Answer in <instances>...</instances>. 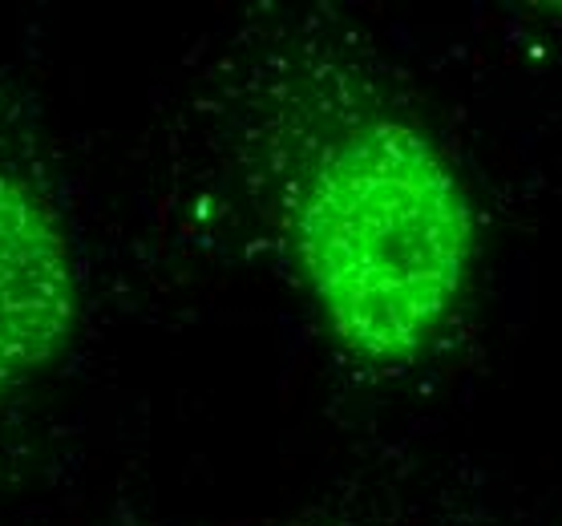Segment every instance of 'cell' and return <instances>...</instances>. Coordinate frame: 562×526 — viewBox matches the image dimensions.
Masks as SVG:
<instances>
[{
    "mask_svg": "<svg viewBox=\"0 0 562 526\" xmlns=\"http://www.w3.org/2000/svg\"><path fill=\"white\" fill-rule=\"evenodd\" d=\"M477 256L458 167L401 117L328 146L295 206V259L324 328L348 357L401 369L434 345Z\"/></svg>",
    "mask_w": 562,
    "mask_h": 526,
    "instance_id": "1",
    "label": "cell"
},
{
    "mask_svg": "<svg viewBox=\"0 0 562 526\" xmlns=\"http://www.w3.org/2000/svg\"><path fill=\"white\" fill-rule=\"evenodd\" d=\"M81 280L49 194L0 167V405L74 345Z\"/></svg>",
    "mask_w": 562,
    "mask_h": 526,
    "instance_id": "2",
    "label": "cell"
}]
</instances>
